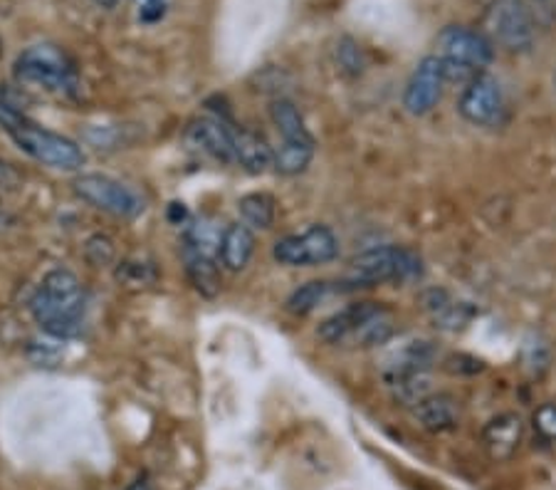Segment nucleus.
Segmentation results:
<instances>
[{"label": "nucleus", "instance_id": "15", "mask_svg": "<svg viewBox=\"0 0 556 490\" xmlns=\"http://www.w3.org/2000/svg\"><path fill=\"white\" fill-rule=\"evenodd\" d=\"M435 362V347L426 340H414L401 344L399 350H393L386 360V379L389 385L401 381L414 374H426Z\"/></svg>", "mask_w": 556, "mask_h": 490}, {"label": "nucleus", "instance_id": "9", "mask_svg": "<svg viewBox=\"0 0 556 490\" xmlns=\"http://www.w3.org/2000/svg\"><path fill=\"white\" fill-rule=\"evenodd\" d=\"M457 110L475 127H497L505 114V100H502L497 79L480 73L472 83L465 85Z\"/></svg>", "mask_w": 556, "mask_h": 490}, {"label": "nucleus", "instance_id": "14", "mask_svg": "<svg viewBox=\"0 0 556 490\" xmlns=\"http://www.w3.org/2000/svg\"><path fill=\"white\" fill-rule=\"evenodd\" d=\"M414 416L420 429L430 434H447L460 426V401L447 391H430L414 406Z\"/></svg>", "mask_w": 556, "mask_h": 490}, {"label": "nucleus", "instance_id": "18", "mask_svg": "<svg viewBox=\"0 0 556 490\" xmlns=\"http://www.w3.org/2000/svg\"><path fill=\"white\" fill-rule=\"evenodd\" d=\"M426 307L430 312V317H433V323L441 329H451V332L465 327L475 317V307H470L468 302L453 300L443 290L428 292Z\"/></svg>", "mask_w": 556, "mask_h": 490}, {"label": "nucleus", "instance_id": "25", "mask_svg": "<svg viewBox=\"0 0 556 490\" xmlns=\"http://www.w3.org/2000/svg\"><path fill=\"white\" fill-rule=\"evenodd\" d=\"M337 62L339 67H342V73L346 75H362L364 67H366V58H364V50L362 45L354 42L352 38H342L337 45Z\"/></svg>", "mask_w": 556, "mask_h": 490}, {"label": "nucleus", "instance_id": "24", "mask_svg": "<svg viewBox=\"0 0 556 490\" xmlns=\"http://www.w3.org/2000/svg\"><path fill=\"white\" fill-rule=\"evenodd\" d=\"M552 362V350L542 335L527 337L522 347V367L532 374V377H542V374L549 369Z\"/></svg>", "mask_w": 556, "mask_h": 490}, {"label": "nucleus", "instance_id": "4", "mask_svg": "<svg viewBox=\"0 0 556 490\" xmlns=\"http://www.w3.org/2000/svg\"><path fill=\"white\" fill-rule=\"evenodd\" d=\"M15 77L50 92H75L79 85L75 62L55 45H33L15 60Z\"/></svg>", "mask_w": 556, "mask_h": 490}, {"label": "nucleus", "instance_id": "1", "mask_svg": "<svg viewBox=\"0 0 556 490\" xmlns=\"http://www.w3.org/2000/svg\"><path fill=\"white\" fill-rule=\"evenodd\" d=\"M87 296L77 275L55 267L42 278L40 290L30 300V312L42 332L55 340H72L85 329Z\"/></svg>", "mask_w": 556, "mask_h": 490}, {"label": "nucleus", "instance_id": "29", "mask_svg": "<svg viewBox=\"0 0 556 490\" xmlns=\"http://www.w3.org/2000/svg\"><path fill=\"white\" fill-rule=\"evenodd\" d=\"M127 490H151V486L147 483V480H137V483L129 486Z\"/></svg>", "mask_w": 556, "mask_h": 490}, {"label": "nucleus", "instance_id": "26", "mask_svg": "<svg viewBox=\"0 0 556 490\" xmlns=\"http://www.w3.org/2000/svg\"><path fill=\"white\" fill-rule=\"evenodd\" d=\"M85 255H87V261L92 263V265H97V267L110 265L114 261V255H116L114 240L110 236H102V234L92 236V238L87 240V246H85Z\"/></svg>", "mask_w": 556, "mask_h": 490}, {"label": "nucleus", "instance_id": "22", "mask_svg": "<svg viewBox=\"0 0 556 490\" xmlns=\"http://www.w3.org/2000/svg\"><path fill=\"white\" fill-rule=\"evenodd\" d=\"M314 159V145H282L275 151V172L282 176H300Z\"/></svg>", "mask_w": 556, "mask_h": 490}, {"label": "nucleus", "instance_id": "3", "mask_svg": "<svg viewBox=\"0 0 556 490\" xmlns=\"http://www.w3.org/2000/svg\"><path fill=\"white\" fill-rule=\"evenodd\" d=\"M420 273H424V263L414 251L399 246H383L354 257L352 271L339 285H344L342 290H362L376 288V285L383 282L416 280Z\"/></svg>", "mask_w": 556, "mask_h": 490}, {"label": "nucleus", "instance_id": "12", "mask_svg": "<svg viewBox=\"0 0 556 490\" xmlns=\"http://www.w3.org/2000/svg\"><path fill=\"white\" fill-rule=\"evenodd\" d=\"M386 307L381 302H371V300H364V302H352V305L339 310L337 315L327 317L325 323L317 327V335L319 340H325L327 344H342L346 340H352V337L362 329V325L369 323L374 315H379Z\"/></svg>", "mask_w": 556, "mask_h": 490}, {"label": "nucleus", "instance_id": "5", "mask_svg": "<svg viewBox=\"0 0 556 490\" xmlns=\"http://www.w3.org/2000/svg\"><path fill=\"white\" fill-rule=\"evenodd\" d=\"M339 255V238L329 226L314 223L302 234H292L277 240L273 246V257L280 265L312 267L331 263Z\"/></svg>", "mask_w": 556, "mask_h": 490}, {"label": "nucleus", "instance_id": "11", "mask_svg": "<svg viewBox=\"0 0 556 490\" xmlns=\"http://www.w3.org/2000/svg\"><path fill=\"white\" fill-rule=\"evenodd\" d=\"M525 441V422L519 414H500L482 429V449L492 461H509L517 456Z\"/></svg>", "mask_w": 556, "mask_h": 490}, {"label": "nucleus", "instance_id": "13", "mask_svg": "<svg viewBox=\"0 0 556 490\" xmlns=\"http://www.w3.org/2000/svg\"><path fill=\"white\" fill-rule=\"evenodd\" d=\"M188 139L193 147H199L205 154L213 156L215 162L236 164V149H232V124L230 120H213L203 117L191 122L188 127Z\"/></svg>", "mask_w": 556, "mask_h": 490}, {"label": "nucleus", "instance_id": "31", "mask_svg": "<svg viewBox=\"0 0 556 490\" xmlns=\"http://www.w3.org/2000/svg\"><path fill=\"white\" fill-rule=\"evenodd\" d=\"M143 3H149V0H141V5H143Z\"/></svg>", "mask_w": 556, "mask_h": 490}, {"label": "nucleus", "instance_id": "8", "mask_svg": "<svg viewBox=\"0 0 556 490\" xmlns=\"http://www.w3.org/2000/svg\"><path fill=\"white\" fill-rule=\"evenodd\" d=\"M438 58L445 62H455V65H465L482 73L492 58H495V50H492V40L480 30L465 28V25H447L443 33L438 35Z\"/></svg>", "mask_w": 556, "mask_h": 490}, {"label": "nucleus", "instance_id": "17", "mask_svg": "<svg viewBox=\"0 0 556 490\" xmlns=\"http://www.w3.org/2000/svg\"><path fill=\"white\" fill-rule=\"evenodd\" d=\"M255 253V236L253 228L245 223H230L223 230V243H220V261L228 271L238 273L250 263V257Z\"/></svg>", "mask_w": 556, "mask_h": 490}, {"label": "nucleus", "instance_id": "30", "mask_svg": "<svg viewBox=\"0 0 556 490\" xmlns=\"http://www.w3.org/2000/svg\"><path fill=\"white\" fill-rule=\"evenodd\" d=\"M97 5H102V8H114L116 3H119V0H94Z\"/></svg>", "mask_w": 556, "mask_h": 490}, {"label": "nucleus", "instance_id": "27", "mask_svg": "<svg viewBox=\"0 0 556 490\" xmlns=\"http://www.w3.org/2000/svg\"><path fill=\"white\" fill-rule=\"evenodd\" d=\"M534 429L546 441H556V404H542L534 412Z\"/></svg>", "mask_w": 556, "mask_h": 490}, {"label": "nucleus", "instance_id": "7", "mask_svg": "<svg viewBox=\"0 0 556 490\" xmlns=\"http://www.w3.org/2000/svg\"><path fill=\"white\" fill-rule=\"evenodd\" d=\"M488 30L509 52H527L532 48L534 25L525 0H492Z\"/></svg>", "mask_w": 556, "mask_h": 490}, {"label": "nucleus", "instance_id": "6", "mask_svg": "<svg viewBox=\"0 0 556 490\" xmlns=\"http://www.w3.org/2000/svg\"><path fill=\"white\" fill-rule=\"evenodd\" d=\"M72 189H75L79 199L87 201L89 206L110 213V216L116 218H137L143 211V201L139 196L134 193L129 186H124L112 176L83 174L75 178Z\"/></svg>", "mask_w": 556, "mask_h": 490}, {"label": "nucleus", "instance_id": "23", "mask_svg": "<svg viewBox=\"0 0 556 490\" xmlns=\"http://www.w3.org/2000/svg\"><path fill=\"white\" fill-rule=\"evenodd\" d=\"M329 290L331 285L325 280L304 282L302 288H298L290 298H287V310H290L292 315H307V312H312L329 296Z\"/></svg>", "mask_w": 556, "mask_h": 490}, {"label": "nucleus", "instance_id": "28", "mask_svg": "<svg viewBox=\"0 0 556 490\" xmlns=\"http://www.w3.org/2000/svg\"><path fill=\"white\" fill-rule=\"evenodd\" d=\"M17 176L11 166H8L5 162H0V186H15Z\"/></svg>", "mask_w": 556, "mask_h": 490}, {"label": "nucleus", "instance_id": "20", "mask_svg": "<svg viewBox=\"0 0 556 490\" xmlns=\"http://www.w3.org/2000/svg\"><path fill=\"white\" fill-rule=\"evenodd\" d=\"M238 211L245 226L265 230V228H273L275 216H277V201L270 193L255 191V193L243 196V199L238 201Z\"/></svg>", "mask_w": 556, "mask_h": 490}, {"label": "nucleus", "instance_id": "21", "mask_svg": "<svg viewBox=\"0 0 556 490\" xmlns=\"http://www.w3.org/2000/svg\"><path fill=\"white\" fill-rule=\"evenodd\" d=\"M186 273L191 278L193 288L201 292L203 298H215L220 290V273L213 257L199 255L193 251H186Z\"/></svg>", "mask_w": 556, "mask_h": 490}, {"label": "nucleus", "instance_id": "16", "mask_svg": "<svg viewBox=\"0 0 556 490\" xmlns=\"http://www.w3.org/2000/svg\"><path fill=\"white\" fill-rule=\"evenodd\" d=\"M232 149H236V164L250 174H265L275 166V151L255 131L232 127Z\"/></svg>", "mask_w": 556, "mask_h": 490}, {"label": "nucleus", "instance_id": "19", "mask_svg": "<svg viewBox=\"0 0 556 490\" xmlns=\"http://www.w3.org/2000/svg\"><path fill=\"white\" fill-rule=\"evenodd\" d=\"M270 117L277 131L282 134V145H314V137L304 124V117L290 100H275L270 104Z\"/></svg>", "mask_w": 556, "mask_h": 490}, {"label": "nucleus", "instance_id": "2", "mask_svg": "<svg viewBox=\"0 0 556 490\" xmlns=\"http://www.w3.org/2000/svg\"><path fill=\"white\" fill-rule=\"evenodd\" d=\"M0 127L11 134L17 149H23L25 154L45 166L60 168V172H77L85 164V151L75 141L23 117L3 97H0Z\"/></svg>", "mask_w": 556, "mask_h": 490}, {"label": "nucleus", "instance_id": "10", "mask_svg": "<svg viewBox=\"0 0 556 490\" xmlns=\"http://www.w3.org/2000/svg\"><path fill=\"white\" fill-rule=\"evenodd\" d=\"M445 85L443 60L438 55H428L418 62V67L410 75L406 92H403V106L414 117H424L438 104Z\"/></svg>", "mask_w": 556, "mask_h": 490}]
</instances>
